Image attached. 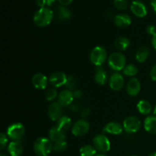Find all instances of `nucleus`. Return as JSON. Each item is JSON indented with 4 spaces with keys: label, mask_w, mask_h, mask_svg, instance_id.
Wrapping results in <instances>:
<instances>
[{
    "label": "nucleus",
    "mask_w": 156,
    "mask_h": 156,
    "mask_svg": "<svg viewBox=\"0 0 156 156\" xmlns=\"http://www.w3.org/2000/svg\"><path fill=\"white\" fill-rule=\"evenodd\" d=\"M124 85V79L120 73H114L110 77V87L114 91H120Z\"/></svg>",
    "instance_id": "11"
},
{
    "label": "nucleus",
    "mask_w": 156,
    "mask_h": 156,
    "mask_svg": "<svg viewBox=\"0 0 156 156\" xmlns=\"http://www.w3.org/2000/svg\"><path fill=\"white\" fill-rule=\"evenodd\" d=\"M90 113H91V110H90L88 108H84V109H82V112H81V114H82V117H86L89 115Z\"/></svg>",
    "instance_id": "37"
},
{
    "label": "nucleus",
    "mask_w": 156,
    "mask_h": 156,
    "mask_svg": "<svg viewBox=\"0 0 156 156\" xmlns=\"http://www.w3.org/2000/svg\"><path fill=\"white\" fill-rule=\"evenodd\" d=\"M149 56V50L146 47H141L138 49L136 54V59L139 62H144Z\"/></svg>",
    "instance_id": "26"
},
{
    "label": "nucleus",
    "mask_w": 156,
    "mask_h": 156,
    "mask_svg": "<svg viewBox=\"0 0 156 156\" xmlns=\"http://www.w3.org/2000/svg\"><path fill=\"white\" fill-rule=\"evenodd\" d=\"M90 125L85 120H79L73 124L72 127V133L76 136H82L89 130Z\"/></svg>",
    "instance_id": "8"
},
{
    "label": "nucleus",
    "mask_w": 156,
    "mask_h": 156,
    "mask_svg": "<svg viewBox=\"0 0 156 156\" xmlns=\"http://www.w3.org/2000/svg\"><path fill=\"white\" fill-rule=\"evenodd\" d=\"M149 156H156V152H153V153L150 154Z\"/></svg>",
    "instance_id": "45"
},
{
    "label": "nucleus",
    "mask_w": 156,
    "mask_h": 156,
    "mask_svg": "<svg viewBox=\"0 0 156 156\" xmlns=\"http://www.w3.org/2000/svg\"><path fill=\"white\" fill-rule=\"evenodd\" d=\"M146 31H147L148 34L153 36L156 34V27L154 25H149L146 27Z\"/></svg>",
    "instance_id": "35"
},
{
    "label": "nucleus",
    "mask_w": 156,
    "mask_h": 156,
    "mask_svg": "<svg viewBox=\"0 0 156 156\" xmlns=\"http://www.w3.org/2000/svg\"><path fill=\"white\" fill-rule=\"evenodd\" d=\"M73 0H58V2L63 6L69 5H70L73 2Z\"/></svg>",
    "instance_id": "39"
},
{
    "label": "nucleus",
    "mask_w": 156,
    "mask_h": 156,
    "mask_svg": "<svg viewBox=\"0 0 156 156\" xmlns=\"http://www.w3.org/2000/svg\"><path fill=\"white\" fill-rule=\"evenodd\" d=\"M129 44H130V42H129V39L125 37H119L114 42V46H115L116 49L120 51H125L127 50L129 47Z\"/></svg>",
    "instance_id": "24"
},
{
    "label": "nucleus",
    "mask_w": 156,
    "mask_h": 156,
    "mask_svg": "<svg viewBox=\"0 0 156 156\" xmlns=\"http://www.w3.org/2000/svg\"><path fill=\"white\" fill-rule=\"evenodd\" d=\"M8 143V137L5 133H2L0 134V149H3L6 146Z\"/></svg>",
    "instance_id": "33"
},
{
    "label": "nucleus",
    "mask_w": 156,
    "mask_h": 156,
    "mask_svg": "<svg viewBox=\"0 0 156 156\" xmlns=\"http://www.w3.org/2000/svg\"><path fill=\"white\" fill-rule=\"evenodd\" d=\"M130 9L133 13L139 18H144L147 15V8L143 2L140 0H136L132 2Z\"/></svg>",
    "instance_id": "10"
},
{
    "label": "nucleus",
    "mask_w": 156,
    "mask_h": 156,
    "mask_svg": "<svg viewBox=\"0 0 156 156\" xmlns=\"http://www.w3.org/2000/svg\"><path fill=\"white\" fill-rule=\"evenodd\" d=\"M0 156H7V155H6L5 153H3V152H2V153L0 154Z\"/></svg>",
    "instance_id": "46"
},
{
    "label": "nucleus",
    "mask_w": 156,
    "mask_h": 156,
    "mask_svg": "<svg viewBox=\"0 0 156 156\" xmlns=\"http://www.w3.org/2000/svg\"><path fill=\"white\" fill-rule=\"evenodd\" d=\"M97 149L91 145H85L79 150L81 156H95Z\"/></svg>",
    "instance_id": "27"
},
{
    "label": "nucleus",
    "mask_w": 156,
    "mask_h": 156,
    "mask_svg": "<svg viewBox=\"0 0 156 156\" xmlns=\"http://www.w3.org/2000/svg\"><path fill=\"white\" fill-rule=\"evenodd\" d=\"M123 126L117 122H110L104 127V132L111 135H120L122 133Z\"/></svg>",
    "instance_id": "16"
},
{
    "label": "nucleus",
    "mask_w": 156,
    "mask_h": 156,
    "mask_svg": "<svg viewBox=\"0 0 156 156\" xmlns=\"http://www.w3.org/2000/svg\"><path fill=\"white\" fill-rule=\"evenodd\" d=\"M65 86L66 87L67 89L70 90V91H75V90H76V79H75L74 76H69L68 77H67V81Z\"/></svg>",
    "instance_id": "30"
},
{
    "label": "nucleus",
    "mask_w": 156,
    "mask_h": 156,
    "mask_svg": "<svg viewBox=\"0 0 156 156\" xmlns=\"http://www.w3.org/2000/svg\"><path fill=\"white\" fill-rule=\"evenodd\" d=\"M141 90V83L136 78H132L129 80L126 85V91L128 94L133 97L138 95Z\"/></svg>",
    "instance_id": "14"
},
{
    "label": "nucleus",
    "mask_w": 156,
    "mask_h": 156,
    "mask_svg": "<svg viewBox=\"0 0 156 156\" xmlns=\"http://www.w3.org/2000/svg\"><path fill=\"white\" fill-rule=\"evenodd\" d=\"M123 129L128 133H135L141 127V121L136 117H128L123 121Z\"/></svg>",
    "instance_id": "7"
},
{
    "label": "nucleus",
    "mask_w": 156,
    "mask_h": 156,
    "mask_svg": "<svg viewBox=\"0 0 156 156\" xmlns=\"http://www.w3.org/2000/svg\"><path fill=\"white\" fill-rule=\"evenodd\" d=\"M152 46H153L154 49L156 50V34L155 35H153V36H152Z\"/></svg>",
    "instance_id": "41"
},
{
    "label": "nucleus",
    "mask_w": 156,
    "mask_h": 156,
    "mask_svg": "<svg viewBox=\"0 0 156 156\" xmlns=\"http://www.w3.org/2000/svg\"><path fill=\"white\" fill-rule=\"evenodd\" d=\"M66 75L62 72H56V73H53L50 76V79H49V82L50 83L53 85L55 88H59V87L65 85L67 81Z\"/></svg>",
    "instance_id": "9"
},
{
    "label": "nucleus",
    "mask_w": 156,
    "mask_h": 156,
    "mask_svg": "<svg viewBox=\"0 0 156 156\" xmlns=\"http://www.w3.org/2000/svg\"><path fill=\"white\" fill-rule=\"evenodd\" d=\"M8 152L11 156H20L23 152V146L19 141H13L8 146Z\"/></svg>",
    "instance_id": "19"
},
{
    "label": "nucleus",
    "mask_w": 156,
    "mask_h": 156,
    "mask_svg": "<svg viewBox=\"0 0 156 156\" xmlns=\"http://www.w3.org/2000/svg\"><path fill=\"white\" fill-rule=\"evenodd\" d=\"M74 100L73 91L70 90H63L58 95V103L62 107L69 106Z\"/></svg>",
    "instance_id": "13"
},
{
    "label": "nucleus",
    "mask_w": 156,
    "mask_h": 156,
    "mask_svg": "<svg viewBox=\"0 0 156 156\" xmlns=\"http://www.w3.org/2000/svg\"><path fill=\"white\" fill-rule=\"evenodd\" d=\"M62 106L58 102H53L48 108V116L53 121H57L62 116Z\"/></svg>",
    "instance_id": "12"
},
{
    "label": "nucleus",
    "mask_w": 156,
    "mask_h": 156,
    "mask_svg": "<svg viewBox=\"0 0 156 156\" xmlns=\"http://www.w3.org/2000/svg\"><path fill=\"white\" fill-rule=\"evenodd\" d=\"M108 65L114 71H120L126 66V57L119 52L113 53L108 58Z\"/></svg>",
    "instance_id": "3"
},
{
    "label": "nucleus",
    "mask_w": 156,
    "mask_h": 156,
    "mask_svg": "<svg viewBox=\"0 0 156 156\" xmlns=\"http://www.w3.org/2000/svg\"><path fill=\"white\" fill-rule=\"evenodd\" d=\"M144 128L149 133L156 134V116H149L145 119Z\"/></svg>",
    "instance_id": "20"
},
{
    "label": "nucleus",
    "mask_w": 156,
    "mask_h": 156,
    "mask_svg": "<svg viewBox=\"0 0 156 156\" xmlns=\"http://www.w3.org/2000/svg\"><path fill=\"white\" fill-rule=\"evenodd\" d=\"M151 5H152L154 12H155L156 14V0H152V1H151Z\"/></svg>",
    "instance_id": "42"
},
{
    "label": "nucleus",
    "mask_w": 156,
    "mask_h": 156,
    "mask_svg": "<svg viewBox=\"0 0 156 156\" xmlns=\"http://www.w3.org/2000/svg\"><path fill=\"white\" fill-rule=\"evenodd\" d=\"M108 53L106 50L102 47H96L90 53V59L96 66H101L106 61Z\"/></svg>",
    "instance_id": "4"
},
{
    "label": "nucleus",
    "mask_w": 156,
    "mask_h": 156,
    "mask_svg": "<svg viewBox=\"0 0 156 156\" xmlns=\"http://www.w3.org/2000/svg\"><path fill=\"white\" fill-rule=\"evenodd\" d=\"M34 150L38 156H48L53 150V143L50 139L40 137L34 142Z\"/></svg>",
    "instance_id": "2"
},
{
    "label": "nucleus",
    "mask_w": 156,
    "mask_h": 156,
    "mask_svg": "<svg viewBox=\"0 0 156 156\" xmlns=\"http://www.w3.org/2000/svg\"><path fill=\"white\" fill-rule=\"evenodd\" d=\"M55 2H56V0H47V5L48 6H51L54 4Z\"/></svg>",
    "instance_id": "43"
},
{
    "label": "nucleus",
    "mask_w": 156,
    "mask_h": 156,
    "mask_svg": "<svg viewBox=\"0 0 156 156\" xmlns=\"http://www.w3.org/2000/svg\"><path fill=\"white\" fill-rule=\"evenodd\" d=\"M69 109L72 111H74V112H77L80 109V105H79L78 102H73L71 105H69Z\"/></svg>",
    "instance_id": "34"
},
{
    "label": "nucleus",
    "mask_w": 156,
    "mask_h": 156,
    "mask_svg": "<svg viewBox=\"0 0 156 156\" xmlns=\"http://www.w3.org/2000/svg\"><path fill=\"white\" fill-rule=\"evenodd\" d=\"M123 74L127 76H134L138 73V69L134 64H128L123 69Z\"/></svg>",
    "instance_id": "28"
},
{
    "label": "nucleus",
    "mask_w": 156,
    "mask_h": 156,
    "mask_svg": "<svg viewBox=\"0 0 156 156\" xmlns=\"http://www.w3.org/2000/svg\"><path fill=\"white\" fill-rule=\"evenodd\" d=\"M32 83L37 89H45L48 84V79L42 73H36L32 78Z\"/></svg>",
    "instance_id": "15"
},
{
    "label": "nucleus",
    "mask_w": 156,
    "mask_h": 156,
    "mask_svg": "<svg viewBox=\"0 0 156 156\" xmlns=\"http://www.w3.org/2000/svg\"><path fill=\"white\" fill-rule=\"evenodd\" d=\"M114 23L117 27L124 28L130 25L132 20L129 15H126V14H120V15H116L114 18Z\"/></svg>",
    "instance_id": "18"
},
{
    "label": "nucleus",
    "mask_w": 156,
    "mask_h": 156,
    "mask_svg": "<svg viewBox=\"0 0 156 156\" xmlns=\"http://www.w3.org/2000/svg\"><path fill=\"white\" fill-rule=\"evenodd\" d=\"M73 95H74V98H82V95H83V93H82V91H80V90H75V91H73Z\"/></svg>",
    "instance_id": "38"
},
{
    "label": "nucleus",
    "mask_w": 156,
    "mask_h": 156,
    "mask_svg": "<svg viewBox=\"0 0 156 156\" xmlns=\"http://www.w3.org/2000/svg\"><path fill=\"white\" fill-rule=\"evenodd\" d=\"M95 156H107L106 155H104V154H99V155H97Z\"/></svg>",
    "instance_id": "47"
},
{
    "label": "nucleus",
    "mask_w": 156,
    "mask_h": 156,
    "mask_svg": "<svg viewBox=\"0 0 156 156\" xmlns=\"http://www.w3.org/2000/svg\"><path fill=\"white\" fill-rule=\"evenodd\" d=\"M150 77L153 81L156 82V64L152 68L150 72Z\"/></svg>",
    "instance_id": "36"
},
{
    "label": "nucleus",
    "mask_w": 156,
    "mask_h": 156,
    "mask_svg": "<svg viewBox=\"0 0 156 156\" xmlns=\"http://www.w3.org/2000/svg\"><path fill=\"white\" fill-rule=\"evenodd\" d=\"M114 5L119 10H126L128 7L127 0H114Z\"/></svg>",
    "instance_id": "31"
},
{
    "label": "nucleus",
    "mask_w": 156,
    "mask_h": 156,
    "mask_svg": "<svg viewBox=\"0 0 156 156\" xmlns=\"http://www.w3.org/2000/svg\"><path fill=\"white\" fill-rule=\"evenodd\" d=\"M56 126L61 131L65 133L68 129H69L72 126L71 119L66 116H62L56 121Z\"/></svg>",
    "instance_id": "22"
},
{
    "label": "nucleus",
    "mask_w": 156,
    "mask_h": 156,
    "mask_svg": "<svg viewBox=\"0 0 156 156\" xmlns=\"http://www.w3.org/2000/svg\"><path fill=\"white\" fill-rule=\"evenodd\" d=\"M56 17L60 21H67L72 16L71 12L66 6L61 5L56 9Z\"/></svg>",
    "instance_id": "23"
},
{
    "label": "nucleus",
    "mask_w": 156,
    "mask_h": 156,
    "mask_svg": "<svg viewBox=\"0 0 156 156\" xmlns=\"http://www.w3.org/2000/svg\"><path fill=\"white\" fill-rule=\"evenodd\" d=\"M94 147L99 152H107L111 149V142L104 134L95 136L93 139Z\"/></svg>",
    "instance_id": "6"
},
{
    "label": "nucleus",
    "mask_w": 156,
    "mask_h": 156,
    "mask_svg": "<svg viewBox=\"0 0 156 156\" xmlns=\"http://www.w3.org/2000/svg\"><path fill=\"white\" fill-rule=\"evenodd\" d=\"M133 156H136V155H133Z\"/></svg>",
    "instance_id": "48"
},
{
    "label": "nucleus",
    "mask_w": 156,
    "mask_h": 156,
    "mask_svg": "<svg viewBox=\"0 0 156 156\" xmlns=\"http://www.w3.org/2000/svg\"><path fill=\"white\" fill-rule=\"evenodd\" d=\"M108 79V73L101 66H98L96 69L95 76H94V80L98 85H104L107 82Z\"/></svg>",
    "instance_id": "21"
},
{
    "label": "nucleus",
    "mask_w": 156,
    "mask_h": 156,
    "mask_svg": "<svg viewBox=\"0 0 156 156\" xmlns=\"http://www.w3.org/2000/svg\"><path fill=\"white\" fill-rule=\"evenodd\" d=\"M137 109L141 114L148 115L152 111V105L148 101L141 100L137 104Z\"/></svg>",
    "instance_id": "25"
},
{
    "label": "nucleus",
    "mask_w": 156,
    "mask_h": 156,
    "mask_svg": "<svg viewBox=\"0 0 156 156\" xmlns=\"http://www.w3.org/2000/svg\"><path fill=\"white\" fill-rule=\"evenodd\" d=\"M56 97H57V91H56V90L55 88H49L46 91L45 98L49 101L54 100Z\"/></svg>",
    "instance_id": "32"
},
{
    "label": "nucleus",
    "mask_w": 156,
    "mask_h": 156,
    "mask_svg": "<svg viewBox=\"0 0 156 156\" xmlns=\"http://www.w3.org/2000/svg\"><path fill=\"white\" fill-rule=\"evenodd\" d=\"M25 129L22 123H16L10 125L7 129V136L14 141H19L23 138Z\"/></svg>",
    "instance_id": "5"
},
{
    "label": "nucleus",
    "mask_w": 156,
    "mask_h": 156,
    "mask_svg": "<svg viewBox=\"0 0 156 156\" xmlns=\"http://www.w3.org/2000/svg\"><path fill=\"white\" fill-rule=\"evenodd\" d=\"M53 15V12L49 8H41L35 12L34 15V21L39 27H45L51 23Z\"/></svg>",
    "instance_id": "1"
},
{
    "label": "nucleus",
    "mask_w": 156,
    "mask_h": 156,
    "mask_svg": "<svg viewBox=\"0 0 156 156\" xmlns=\"http://www.w3.org/2000/svg\"><path fill=\"white\" fill-rule=\"evenodd\" d=\"M49 138L51 140L52 143H56L59 141H64L66 140L65 133L61 131L60 129H58L56 126H53L49 131Z\"/></svg>",
    "instance_id": "17"
},
{
    "label": "nucleus",
    "mask_w": 156,
    "mask_h": 156,
    "mask_svg": "<svg viewBox=\"0 0 156 156\" xmlns=\"http://www.w3.org/2000/svg\"><path fill=\"white\" fill-rule=\"evenodd\" d=\"M67 143L66 142V140L64 141H59V142H56V143H54L53 144V149L56 152H64L66 149H67Z\"/></svg>",
    "instance_id": "29"
},
{
    "label": "nucleus",
    "mask_w": 156,
    "mask_h": 156,
    "mask_svg": "<svg viewBox=\"0 0 156 156\" xmlns=\"http://www.w3.org/2000/svg\"><path fill=\"white\" fill-rule=\"evenodd\" d=\"M153 114H154V116H156V105L155 106V108H154Z\"/></svg>",
    "instance_id": "44"
},
{
    "label": "nucleus",
    "mask_w": 156,
    "mask_h": 156,
    "mask_svg": "<svg viewBox=\"0 0 156 156\" xmlns=\"http://www.w3.org/2000/svg\"><path fill=\"white\" fill-rule=\"evenodd\" d=\"M37 4L39 7L44 8L47 5V0H37Z\"/></svg>",
    "instance_id": "40"
}]
</instances>
